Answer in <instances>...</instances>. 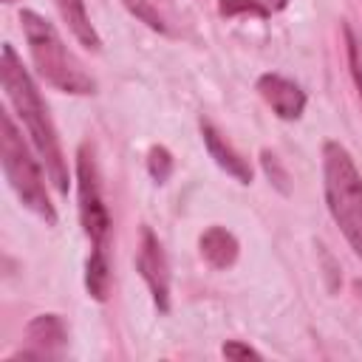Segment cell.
Here are the masks:
<instances>
[{
    "label": "cell",
    "mask_w": 362,
    "mask_h": 362,
    "mask_svg": "<svg viewBox=\"0 0 362 362\" xmlns=\"http://www.w3.org/2000/svg\"><path fill=\"white\" fill-rule=\"evenodd\" d=\"M0 82H3L6 99L11 102L14 113L25 124V130L31 136V144L37 147L40 161H42L51 184L57 187L59 195H68L71 173H68V158L62 153L57 127L51 122V113H48L31 74L23 68V59L14 54L11 42H3V48H0Z\"/></svg>",
    "instance_id": "1"
},
{
    "label": "cell",
    "mask_w": 362,
    "mask_h": 362,
    "mask_svg": "<svg viewBox=\"0 0 362 362\" xmlns=\"http://www.w3.org/2000/svg\"><path fill=\"white\" fill-rule=\"evenodd\" d=\"M20 28H23V37H25V45H28V57H31L37 74L51 88H57L62 93H71V96L96 93L93 76L68 51V45L62 42L59 31L54 28V23H48L34 8H23L20 11Z\"/></svg>",
    "instance_id": "2"
},
{
    "label": "cell",
    "mask_w": 362,
    "mask_h": 362,
    "mask_svg": "<svg viewBox=\"0 0 362 362\" xmlns=\"http://www.w3.org/2000/svg\"><path fill=\"white\" fill-rule=\"evenodd\" d=\"M322 192L334 223L362 260V173L348 147L334 139L322 144Z\"/></svg>",
    "instance_id": "3"
},
{
    "label": "cell",
    "mask_w": 362,
    "mask_h": 362,
    "mask_svg": "<svg viewBox=\"0 0 362 362\" xmlns=\"http://www.w3.org/2000/svg\"><path fill=\"white\" fill-rule=\"evenodd\" d=\"M0 164H3V175L8 181V187L20 198V204L28 212H34L40 221L54 226L57 223V209L48 198L42 170H40L37 158L31 156L23 133L17 130L11 113L0 116Z\"/></svg>",
    "instance_id": "4"
},
{
    "label": "cell",
    "mask_w": 362,
    "mask_h": 362,
    "mask_svg": "<svg viewBox=\"0 0 362 362\" xmlns=\"http://www.w3.org/2000/svg\"><path fill=\"white\" fill-rule=\"evenodd\" d=\"M76 198H79V223L90 249H107L110 243V212L102 195L99 167L90 144H79L76 150Z\"/></svg>",
    "instance_id": "5"
},
{
    "label": "cell",
    "mask_w": 362,
    "mask_h": 362,
    "mask_svg": "<svg viewBox=\"0 0 362 362\" xmlns=\"http://www.w3.org/2000/svg\"><path fill=\"white\" fill-rule=\"evenodd\" d=\"M136 269H139V274H141V280L153 297V305L161 314H167L170 311V263H167L161 240L156 238V232L150 226H141Z\"/></svg>",
    "instance_id": "6"
},
{
    "label": "cell",
    "mask_w": 362,
    "mask_h": 362,
    "mask_svg": "<svg viewBox=\"0 0 362 362\" xmlns=\"http://www.w3.org/2000/svg\"><path fill=\"white\" fill-rule=\"evenodd\" d=\"M260 99L272 107V113L283 122H297L305 110V90L280 74H260L255 82Z\"/></svg>",
    "instance_id": "7"
},
{
    "label": "cell",
    "mask_w": 362,
    "mask_h": 362,
    "mask_svg": "<svg viewBox=\"0 0 362 362\" xmlns=\"http://www.w3.org/2000/svg\"><path fill=\"white\" fill-rule=\"evenodd\" d=\"M25 339H28L31 351H20L11 359H45V356H57L68 345V328H65V322H62L59 314H37L25 325Z\"/></svg>",
    "instance_id": "8"
},
{
    "label": "cell",
    "mask_w": 362,
    "mask_h": 362,
    "mask_svg": "<svg viewBox=\"0 0 362 362\" xmlns=\"http://www.w3.org/2000/svg\"><path fill=\"white\" fill-rule=\"evenodd\" d=\"M198 130H201V139H204V147H206L209 158H212L226 175H232L238 184H252V167H249V161L221 136V130H218L209 119H201V122H198Z\"/></svg>",
    "instance_id": "9"
},
{
    "label": "cell",
    "mask_w": 362,
    "mask_h": 362,
    "mask_svg": "<svg viewBox=\"0 0 362 362\" xmlns=\"http://www.w3.org/2000/svg\"><path fill=\"white\" fill-rule=\"evenodd\" d=\"M198 249H201V257H204L212 269H218V272L232 269L235 260H238V255H240L238 238H235L229 229H223V226H209V229H204L201 238H198Z\"/></svg>",
    "instance_id": "10"
},
{
    "label": "cell",
    "mask_w": 362,
    "mask_h": 362,
    "mask_svg": "<svg viewBox=\"0 0 362 362\" xmlns=\"http://www.w3.org/2000/svg\"><path fill=\"white\" fill-rule=\"evenodd\" d=\"M62 23L68 25V31L76 37L79 45H85L88 51H102V37L99 31L93 28L90 17H88V8H85V0H54Z\"/></svg>",
    "instance_id": "11"
},
{
    "label": "cell",
    "mask_w": 362,
    "mask_h": 362,
    "mask_svg": "<svg viewBox=\"0 0 362 362\" xmlns=\"http://www.w3.org/2000/svg\"><path fill=\"white\" fill-rule=\"evenodd\" d=\"M85 288L96 303H105L110 294V257L107 249H90L85 260Z\"/></svg>",
    "instance_id": "12"
},
{
    "label": "cell",
    "mask_w": 362,
    "mask_h": 362,
    "mask_svg": "<svg viewBox=\"0 0 362 362\" xmlns=\"http://www.w3.org/2000/svg\"><path fill=\"white\" fill-rule=\"evenodd\" d=\"M173 167H175L173 153H170L164 144H153V147L147 150V173H150V178H153L156 184H167L170 175H173Z\"/></svg>",
    "instance_id": "13"
},
{
    "label": "cell",
    "mask_w": 362,
    "mask_h": 362,
    "mask_svg": "<svg viewBox=\"0 0 362 362\" xmlns=\"http://www.w3.org/2000/svg\"><path fill=\"white\" fill-rule=\"evenodd\" d=\"M342 37H345V54H348V71H351V79H354V88L359 93V102H362V45L354 34V28L348 23H342Z\"/></svg>",
    "instance_id": "14"
},
{
    "label": "cell",
    "mask_w": 362,
    "mask_h": 362,
    "mask_svg": "<svg viewBox=\"0 0 362 362\" xmlns=\"http://www.w3.org/2000/svg\"><path fill=\"white\" fill-rule=\"evenodd\" d=\"M124 3V8L136 17V20H141L147 28H153V31H158V34H167L170 28H167V23H164V17L158 14V8L153 6V0H122Z\"/></svg>",
    "instance_id": "15"
},
{
    "label": "cell",
    "mask_w": 362,
    "mask_h": 362,
    "mask_svg": "<svg viewBox=\"0 0 362 362\" xmlns=\"http://www.w3.org/2000/svg\"><path fill=\"white\" fill-rule=\"evenodd\" d=\"M218 11L221 17H238V14H257V17H269V6L260 0H218Z\"/></svg>",
    "instance_id": "16"
},
{
    "label": "cell",
    "mask_w": 362,
    "mask_h": 362,
    "mask_svg": "<svg viewBox=\"0 0 362 362\" xmlns=\"http://www.w3.org/2000/svg\"><path fill=\"white\" fill-rule=\"evenodd\" d=\"M221 354H223L226 359H235V362H240V359H263L260 351H255L252 345H246V342H240V339H226V342L221 345Z\"/></svg>",
    "instance_id": "17"
},
{
    "label": "cell",
    "mask_w": 362,
    "mask_h": 362,
    "mask_svg": "<svg viewBox=\"0 0 362 362\" xmlns=\"http://www.w3.org/2000/svg\"><path fill=\"white\" fill-rule=\"evenodd\" d=\"M263 167H266V173H269V178L274 175V184H277V187H280V189L286 192V184H283V181H286V175H283V170L277 167V161H274V156H272L269 150H263Z\"/></svg>",
    "instance_id": "18"
},
{
    "label": "cell",
    "mask_w": 362,
    "mask_h": 362,
    "mask_svg": "<svg viewBox=\"0 0 362 362\" xmlns=\"http://www.w3.org/2000/svg\"><path fill=\"white\" fill-rule=\"evenodd\" d=\"M263 3L269 6V11H283V8H286L291 0H263Z\"/></svg>",
    "instance_id": "19"
},
{
    "label": "cell",
    "mask_w": 362,
    "mask_h": 362,
    "mask_svg": "<svg viewBox=\"0 0 362 362\" xmlns=\"http://www.w3.org/2000/svg\"><path fill=\"white\" fill-rule=\"evenodd\" d=\"M3 3H11V0H3Z\"/></svg>",
    "instance_id": "20"
}]
</instances>
